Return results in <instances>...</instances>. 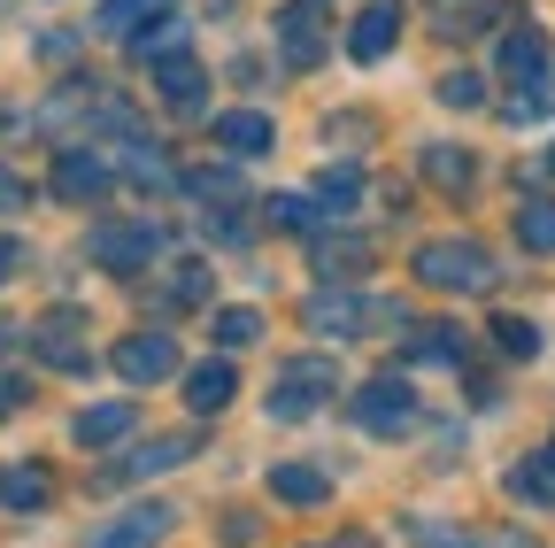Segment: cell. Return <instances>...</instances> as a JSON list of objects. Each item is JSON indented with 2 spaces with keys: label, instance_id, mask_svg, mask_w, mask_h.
Listing matches in <instances>:
<instances>
[{
  "label": "cell",
  "instance_id": "30",
  "mask_svg": "<svg viewBox=\"0 0 555 548\" xmlns=\"http://www.w3.org/2000/svg\"><path fill=\"white\" fill-rule=\"evenodd\" d=\"M547 109H555V71H540L532 86H517L502 116H509V124H532V116H547Z\"/></svg>",
  "mask_w": 555,
  "mask_h": 548
},
{
  "label": "cell",
  "instance_id": "38",
  "mask_svg": "<svg viewBox=\"0 0 555 548\" xmlns=\"http://www.w3.org/2000/svg\"><path fill=\"white\" fill-rule=\"evenodd\" d=\"M9 209H24V178H16V170H0V217H9Z\"/></svg>",
  "mask_w": 555,
  "mask_h": 548
},
{
  "label": "cell",
  "instance_id": "6",
  "mask_svg": "<svg viewBox=\"0 0 555 548\" xmlns=\"http://www.w3.org/2000/svg\"><path fill=\"white\" fill-rule=\"evenodd\" d=\"M108 364H116L124 386H163L178 371V340L170 332H124L116 348H108Z\"/></svg>",
  "mask_w": 555,
  "mask_h": 548
},
{
  "label": "cell",
  "instance_id": "40",
  "mask_svg": "<svg viewBox=\"0 0 555 548\" xmlns=\"http://www.w3.org/2000/svg\"><path fill=\"white\" fill-rule=\"evenodd\" d=\"M332 548H378V540H371V533H339Z\"/></svg>",
  "mask_w": 555,
  "mask_h": 548
},
{
  "label": "cell",
  "instance_id": "27",
  "mask_svg": "<svg viewBox=\"0 0 555 548\" xmlns=\"http://www.w3.org/2000/svg\"><path fill=\"white\" fill-rule=\"evenodd\" d=\"M0 502H9V510H47V471L39 463L0 471Z\"/></svg>",
  "mask_w": 555,
  "mask_h": 548
},
{
  "label": "cell",
  "instance_id": "2",
  "mask_svg": "<svg viewBox=\"0 0 555 548\" xmlns=\"http://www.w3.org/2000/svg\"><path fill=\"white\" fill-rule=\"evenodd\" d=\"M332 386H339L332 356H294V364H286V379L270 386V418H278V425H301V418H317V409L332 402Z\"/></svg>",
  "mask_w": 555,
  "mask_h": 548
},
{
  "label": "cell",
  "instance_id": "42",
  "mask_svg": "<svg viewBox=\"0 0 555 548\" xmlns=\"http://www.w3.org/2000/svg\"><path fill=\"white\" fill-rule=\"evenodd\" d=\"M9 270H16V247H9V240H0V279H9Z\"/></svg>",
  "mask_w": 555,
  "mask_h": 548
},
{
  "label": "cell",
  "instance_id": "26",
  "mask_svg": "<svg viewBox=\"0 0 555 548\" xmlns=\"http://www.w3.org/2000/svg\"><path fill=\"white\" fill-rule=\"evenodd\" d=\"M517 240L532 247V255H555V201H517Z\"/></svg>",
  "mask_w": 555,
  "mask_h": 548
},
{
  "label": "cell",
  "instance_id": "18",
  "mask_svg": "<svg viewBox=\"0 0 555 548\" xmlns=\"http://www.w3.org/2000/svg\"><path fill=\"white\" fill-rule=\"evenodd\" d=\"M240 394V371L217 356V364H201V371H185V409H193V418H217V409Z\"/></svg>",
  "mask_w": 555,
  "mask_h": 548
},
{
  "label": "cell",
  "instance_id": "14",
  "mask_svg": "<svg viewBox=\"0 0 555 548\" xmlns=\"http://www.w3.org/2000/svg\"><path fill=\"white\" fill-rule=\"evenodd\" d=\"M494 62H502V78H509V86H532L540 71H555V62H547V31H540V24H517V31L494 47Z\"/></svg>",
  "mask_w": 555,
  "mask_h": 548
},
{
  "label": "cell",
  "instance_id": "22",
  "mask_svg": "<svg viewBox=\"0 0 555 548\" xmlns=\"http://www.w3.org/2000/svg\"><path fill=\"white\" fill-rule=\"evenodd\" d=\"M270 495L294 502V510H317V502L332 495V479H324L317 463H278V471H270Z\"/></svg>",
  "mask_w": 555,
  "mask_h": 548
},
{
  "label": "cell",
  "instance_id": "36",
  "mask_svg": "<svg viewBox=\"0 0 555 548\" xmlns=\"http://www.w3.org/2000/svg\"><path fill=\"white\" fill-rule=\"evenodd\" d=\"M31 402V386L16 379V371H0V418H16V409Z\"/></svg>",
  "mask_w": 555,
  "mask_h": 548
},
{
  "label": "cell",
  "instance_id": "16",
  "mask_svg": "<svg viewBox=\"0 0 555 548\" xmlns=\"http://www.w3.org/2000/svg\"><path fill=\"white\" fill-rule=\"evenodd\" d=\"M39 356L54 364V371H86L93 356H86V324L69 317V309H54L47 324H39Z\"/></svg>",
  "mask_w": 555,
  "mask_h": 548
},
{
  "label": "cell",
  "instance_id": "44",
  "mask_svg": "<svg viewBox=\"0 0 555 548\" xmlns=\"http://www.w3.org/2000/svg\"><path fill=\"white\" fill-rule=\"evenodd\" d=\"M0 348H9V332H0Z\"/></svg>",
  "mask_w": 555,
  "mask_h": 548
},
{
  "label": "cell",
  "instance_id": "43",
  "mask_svg": "<svg viewBox=\"0 0 555 548\" xmlns=\"http://www.w3.org/2000/svg\"><path fill=\"white\" fill-rule=\"evenodd\" d=\"M547 170H555V148H547Z\"/></svg>",
  "mask_w": 555,
  "mask_h": 548
},
{
  "label": "cell",
  "instance_id": "3",
  "mask_svg": "<svg viewBox=\"0 0 555 548\" xmlns=\"http://www.w3.org/2000/svg\"><path fill=\"white\" fill-rule=\"evenodd\" d=\"M163 255V232L147 225V217H116V225H93V263L101 270H116V279H139Z\"/></svg>",
  "mask_w": 555,
  "mask_h": 548
},
{
  "label": "cell",
  "instance_id": "25",
  "mask_svg": "<svg viewBox=\"0 0 555 548\" xmlns=\"http://www.w3.org/2000/svg\"><path fill=\"white\" fill-rule=\"evenodd\" d=\"M416 163H425V178H433L440 193H470V170H478V163H470L463 148H425Z\"/></svg>",
  "mask_w": 555,
  "mask_h": 548
},
{
  "label": "cell",
  "instance_id": "1",
  "mask_svg": "<svg viewBox=\"0 0 555 548\" xmlns=\"http://www.w3.org/2000/svg\"><path fill=\"white\" fill-rule=\"evenodd\" d=\"M416 286L478 294V286H494V255H486L478 240H433V247H416Z\"/></svg>",
  "mask_w": 555,
  "mask_h": 548
},
{
  "label": "cell",
  "instance_id": "15",
  "mask_svg": "<svg viewBox=\"0 0 555 548\" xmlns=\"http://www.w3.org/2000/svg\"><path fill=\"white\" fill-rule=\"evenodd\" d=\"M217 148H224V155H270V148H278V124H270L262 109H224V116H217Z\"/></svg>",
  "mask_w": 555,
  "mask_h": 548
},
{
  "label": "cell",
  "instance_id": "41",
  "mask_svg": "<svg viewBox=\"0 0 555 548\" xmlns=\"http://www.w3.org/2000/svg\"><path fill=\"white\" fill-rule=\"evenodd\" d=\"M486 548H532L525 533H494V540H486Z\"/></svg>",
  "mask_w": 555,
  "mask_h": 548
},
{
  "label": "cell",
  "instance_id": "34",
  "mask_svg": "<svg viewBox=\"0 0 555 548\" xmlns=\"http://www.w3.org/2000/svg\"><path fill=\"white\" fill-rule=\"evenodd\" d=\"M185 193H201V201H240V170H193Z\"/></svg>",
  "mask_w": 555,
  "mask_h": 548
},
{
  "label": "cell",
  "instance_id": "9",
  "mask_svg": "<svg viewBox=\"0 0 555 548\" xmlns=\"http://www.w3.org/2000/svg\"><path fill=\"white\" fill-rule=\"evenodd\" d=\"M193 456V433H170V441H139L131 456H116L108 471H101V487H131V479H155V471H170V463H185Z\"/></svg>",
  "mask_w": 555,
  "mask_h": 548
},
{
  "label": "cell",
  "instance_id": "32",
  "mask_svg": "<svg viewBox=\"0 0 555 548\" xmlns=\"http://www.w3.org/2000/svg\"><path fill=\"white\" fill-rule=\"evenodd\" d=\"M163 302H178V309H201V302H208V263H178Z\"/></svg>",
  "mask_w": 555,
  "mask_h": 548
},
{
  "label": "cell",
  "instance_id": "10",
  "mask_svg": "<svg viewBox=\"0 0 555 548\" xmlns=\"http://www.w3.org/2000/svg\"><path fill=\"white\" fill-rule=\"evenodd\" d=\"M401 39V9L393 0H371V9H356V24H347V54L356 62H386Z\"/></svg>",
  "mask_w": 555,
  "mask_h": 548
},
{
  "label": "cell",
  "instance_id": "37",
  "mask_svg": "<svg viewBox=\"0 0 555 548\" xmlns=\"http://www.w3.org/2000/svg\"><path fill=\"white\" fill-rule=\"evenodd\" d=\"M416 533H425V548H470L455 525H433V518H416Z\"/></svg>",
  "mask_w": 555,
  "mask_h": 548
},
{
  "label": "cell",
  "instance_id": "20",
  "mask_svg": "<svg viewBox=\"0 0 555 548\" xmlns=\"http://www.w3.org/2000/svg\"><path fill=\"white\" fill-rule=\"evenodd\" d=\"M163 16H178V0H101V31L108 39H139V31L163 24Z\"/></svg>",
  "mask_w": 555,
  "mask_h": 548
},
{
  "label": "cell",
  "instance_id": "39",
  "mask_svg": "<svg viewBox=\"0 0 555 548\" xmlns=\"http://www.w3.org/2000/svg\"><path fill=\"white\" fill-rule=\"evenodd\" d=\"M255 540V518H224V548H247Z\"/></svg>",
  "mask_w": 555,
  "mask_h": 548
},
{
  "label": "cell",
  "instance_id": "7",
  "mask_svg": "<svg viewBox=\"0 0 555 548\" xmlns=\"http://www.w3.org/2000/svg\"><path fill=\"white\" fill-rule=\"evenodd\" d=\"M301 317H309V332H324V340H356V332H371L378 302L356 294V286H317V294L301 302Z\"/></svg>",
  "mask_w": 555,
  "mask_h": 548
},
{
  "label": "cell",
  "instance_id": "12",
  "mask_svg": "<svg viewBox=\"0 0 555 548\" xmlns=\"http://www.w3.org/2000/svg\"><path fill=\"white\" fill-rule=\"evenodd\" d=\"M170 525H178V518H170V502H139V510H124L116 525H101V533H93V548H155Z\"/></svg>",
  "mask_w": 555,
  "mask_h": 548
},
{
  "label": "cell",
  "instance_id": "33",
  "mask_svg": "<svg viewBox=\"0 0 555 548\" xmlns=\"http://www.w3.org/2000/svg\"><path fill=\"white\" fill-rule=\"evenodd\" d=\"M262 340V309H224L217 317V348H255Z\"/></svg>",
  "mask_w": 555,
  "mask_h": 548
},
{
  "label": "cell",
  "instance_id": "24",
  "mask_svg": "<svg viewBox=\"0 0 555 548\" xmlns=\"http://www.w3.org/2000/svg\"><path fill=\"white\" fill-rule=\"evenodd\" d=\"M309 201H317L324 217H347V209H356V201H363V170H347V163H339V170H324Z\"/></svg>",
  "mask_w": 555,
  "mask_h": 548
},
{
  "label": "cell",
  "instance_id": "13",
  "mask_svg": "<svg viewBox=\"0 0 555 548\" xmlns=\"http://www.w3.org/2000/svg\"><path fill=\"white\" fill-rule=\"evenodd\" d=\"M131 425H139L131 402H93V409L69 418V441H78V448H116V441H131Z\"/></svg>",
  "mask_w": 555,
  "mask_h": 548
},
{
  "label": "cell",
  "instance_id": "8",
  "mask_svg": "<svg viewBox=\"0 0 555 548\" xmlns=\"http://www.w3.org/2000/svg\"><path fill=\"white\" fill-rule=\"evenodd\" d=\"M147 71H155V93H163L170 116H201L208 109V71H201L193 47H170L163 62H147Z\"/></svg>",
  "mask_w": 555,
  "mask_h": 548
},
{
  "label": "cell",
  "instance_id": "11",
  "mask_svg": "<svg viewBox=\"0 0 555 548\" xmlns=\"http://www.w3.org/2000/svg\"><path fill=\"white\" fill-rule=\"evenodd\" d=\"M108 186H116L108 155H93V148H69V155H54V193H62V201H101Z\"/></svg>",
  "mask_w": 555,
  "mask_h": 548
},
{
  "label": "cell",
  "instance_id": "5",
  "mask_svg": "<svg viewBox=\"0 0 555 548\" xmlns=\"http://www.w3.org/2000/svg\"><path fill=\"white\" fill-rule=\"evenodd\" d=\"M416 418H425V402H416L409 379H371V386H356V425H363V433L393 441V433H409Z\"/></svg>",
  "mask_w": 555,
  "mask_h": 548
},
{
  "label": "cell",
  "instance_id": "29",
  "mask_svg": "<svg viewBox=\"0 0 555 548\" xmlns=\"http://www.w3.org/2000/svg\"><path fill=\"white\" fill-rule=\"evenodd\" d=\"M124 170H131V186H170V178H178V163H170L163 148H147V140L124 148Z\"/></svg>",
  "mask_w": 555,
  "mask_h": 548
},
{
  "label": "cell",
  "instance_id": "19",
  "mask_svg": "<svg viewBox=\"0 0 555 548\" xmlns=\"http://www.w3.org/2000/svg\"><path fill=\"white\" fill-rule=\"evenodd\" d=\"M502 9L494 0H433V31L448 39V47H463V39H478L486 24H494Z\"/></svg>",
  "mask_w": 555,
  "mask_h": 548
},
{
  "label": "cell",
  "instance_id": "23",
  "mask_svg": "<svg viewBox=\"0 0 555 548\" xmlns=\"http://www.w3.org/2000/svg\"><path fill=\"white\" fill-rule=\"evenodd\" d=\"M509 487L525 495V502H540V510H555V448H532L517 471H509Z\"/></svg>",
  "mask_w": 555,
  "mask_h": 548
},
{
  "label": "cell",
  "instance_id": "28",
  "mask_svg": "<svg viewBox=\"0 0 555 548\" xmlns=\"http://www.w3.org/2000/svg\"><path fill=\"white\" fill-rule=\"evenodd\" d=\"M262 217H270L278 232H301V240H309V232L324 225V209H317V201H309V193H278V201H270V209H262Z\"/></svg>",
  "mask_w": 555,
  "mask_h": 548
},
{
  "label": "cell",
  "instance_id": "35",
  "mask_svg": "<svg viewBox=\"0 0 555 548\" xmlns=\"http://www.w3.org/2000/svg\"><path fill=\"white\" fill-rule=\"evenodd\" d=\"M440 101H448V109H478V101H486V78H470V71H448V78H440Z\"/></svg>",
  "mask_w": 555,
  "mask_h": 548
},
{
  "label": "cell",
  "instance_id": "31",
  "mask_svg": "<svg viewBox=\"0 0 555 548\" xmlns=\"http://www.w3.org/2000/svg\"><path fill=\"white\" fill-rule=\"evenodd\" d=\"M494 348H502V356H517V364H525V356H540V324H525V317H494Z\"/></svg>",
  "mask_w": 555,
  "mask_h": 548
},
{
  "label": "cell",
  "instance_id": "21",
  "mask_svg": "<svg viewBox=\"0 0 555 548\" xmlns=\"http://www.w3.org/2000/svg\"><path fill=\"white\" fill-rule=\"evenodd\" d=\"M409 356H416V364H448V371H455V364L470 356V332H463V324H416V332H409Z\"/></svg>",
  "mask_w": 555,
  "mask_h": 548
},
{
  "label": "cell",
  "instance_id": "17",
  "mask_svg": "<svg viewBox=\"0 0 555 548\" xmlns=\"http://www.w3.org/2000/svg\"><path fill=\"white\" fill-rule=\"evenodd\" d=\"M309 255H317L324 279H356V270H371V240H356V232H309Z\"/></svg>",
  "mask_w": 555,
  "mask_h": 548
},
{
  "label": "cell",
  "instance_id": "4",
  "mask_svg": "<svg viewBox=\"0 0 555 548\" xmlns=\"http://www.w3.org/2000/svg\"><path fill=\"white\" fill-rule=\"evenodd\" d=\"M324 47H332V0H286L278 9V54H286V71L324 62Z\"/></svg>",
  "mask_w": 555,
  "mask_h": 548
}]
</instances>
